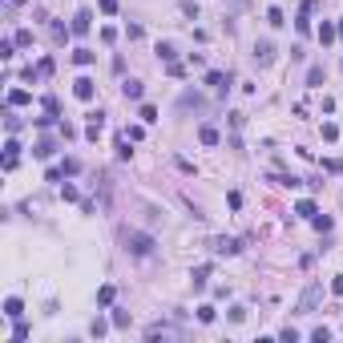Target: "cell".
<instances>
[{"label": "cell", "instance_id": "cell-27", "mask_svg": "<svg viewBox=\"0 0 343 343\" xmlns=\"http://www.w3.org/2000/svg\"><path fill=\"white\" fill-rule=\"evenodd\" d=\"M125 137H129V141H141V137H146V129H141V125H129V129H125Z\"/></svg>", "mask_w": 343, "mask_h": 343}, {"label": "cell", "instance_id": "cell-25", "mask_svg": "<svg viewBox=\"0 0 343 343\" xmlns=\"http://www.w3.org/2000/svg\"><path fill=\"white\" fill-rule=\"evenodd\" d=\"M166 73H170V77H186V65H178V61H166Z\"/></svg>", "mask_w": 343, "mask_h": 343}, {"label": "cell", "instance_id": "cell-34", "mask_svg": "<svg viewBox=\"0 0 343 343\" xmlns=\"http://www.w3.org/2000/svg\"><path fill=\"white\" fill-rule=\"evenodd\" d=\"M267 20L271 24H283V8H267Z\"/></svg>", "mask_w": 343, "mask_h": 343}, {"label": "cell", "instance_id": "cell-37", "mask_svg": "<svg viewBox=\"0 0 343 343\" xmlns=\"http://www.w3.org/2000/svg\"><path fill=\"white\" fill-rule=\"evenodd\" d=\"M101 12H105V16H113V12H117V0H101Z\"/></svg>", "mask_w": 343, "mask_h": 343}, {"label": "cell", "instance_id": "cell-20", "mask_svg": "<svg viewBox=\"0 0 343 343\" xmlns=\"http://www.w3.org/2000/svg\"><path fill=\"white\" fill-rule=\"evenodd\" d=\"M12 339H28V323H24V319L12 323Z\"/></svg>", "mask_w": 343, "mask_h": 343}, {"label": "cell", "instance_id": "cell-29", "mask_svg": "<svg viewBox=\"0 0 343 343\" xmlns=\"http://www.w3.org/2000/svg\"><path fill=\"white\" fill-rule=\"evenodd\" d=\"M57 129H61V137H65V141H73V137H77V129H73V125H69V121H61Z\"/></svg>", "mask_w": 343, "mask_h": 343}, {"label": "cell", "instance_id": "cell-5", "mask_svg": "<svg viewBox=\"0 0 343 343\" xmlns=\"http://www.w3.org/2000/svg\"><path fill=\"white\" fill-rule=\"evenodd\" d=\"M73 93H77L81 101H93V81H89V77H77V81H73Z\"/></svg>", "mask_w": 343, "mask_h": 343}, {"label": "cell", "instance_id": "cell-8", "mask_svg": "<svg viewBox=\"0 0 343 343\" xmlns=\"http://www.w3.org/2000/svg\"><path fill=\"white\" fill-rule=\"evenodd\" d=\"M121 93H125V101H141V93H146V89H141V81H125V85H121Z\"/></svg>", "mask_w": 343, "mask_h": 343}, {"label": "cell", "instance_id": "cell-10", "mask_svg": "<svg viewBox=\"0 0 343 343\" xmlns=\"http://www.w3.org/2000/svg\"><path fill=\"white\" fill-rule=\"evenodd\" d=\"M254 57L263 61V65H267V61H275V45H271V41H259V45H254Z\"/></svg>", "mask_w": 343, "mask_h": 343}, {"label": "cell", "instance_id": "cell-3", "mask_svg": "<svg viewBox=\"0 0 343 343\" xmlns=\"http://www.w3.org/2000/svg\"><path fill=\"white\" fill-rule=\"evenodd\" d=\"M178 335H182V331L170 327V323H154V327L146 331V339H178Z\"/></svg>", "mask_w": 343, "mask_h": 343}, {"label": "cell", "instance_id": "cell-6", "mask_svg": "<svg viewBox=\"0 0 343 343\" xmlns=\"http://www.w3.org/2000/svg\"><path fill=\"white\" fill-rule=\"evenodd\" d=\"M206 81H210L218 93H226V89H230V73H218V69H210V73H206Z\"/></svg>", "mask_w": 343, "mask_h": 343}, {"label": "cell", "instance_id": "cell-18", "mask_svg": "<svg viewBox=\"0 0 343 343\" xmlns=\"http://www.w3.org/2000/svg\"><path fill=\"white\" fill-rule=\"evenodd\" d=\"M307 85H311V89H319V85H323V69H319V65H311V73H307Z\"/></svg>", "mask_w": 343, "mask_h": 343}, {"label": "cell", "instance_id": "cell-16", "mask_svg": "<svg viewBox=\"0 0 343 343\" xmlns=\"http://www.w3.org/2000/svg\"><path fill=\"white\" fill-rule=\"evenodd\" d=\"M53 150H57V141H37V146H33L37 158H53Z\"/></svg>", "mask_w": 343, "mask_h": 343}, {"label": "cell", "instance_id": "cell-17", "mask_svg": "<svg viewBox=\"0 0 343 343\" xmlns=\"http://www.w3.org/2000/svg\"><path fill=\"white\" fill-rule=\"evenodd\" d=\"M73 61H77V65H93V61H97V53H93V49H77V53H73Z\"/></svg>", "mask_w": 343, "mask_h": 343}, {"label": "cell", "instance_id": "cell-38", "mask_svg": "<svg viewBox=\"0 0 343 343\" xmlns=\"http://www.w3.org/2000/svg\"><path fill=\"white\" fill-rule=\"evenodd\" d=\"M331 291H335V295H343V275H335V279H331Z\"/></svg>", "mask_w": 343, "mask_h": 343}, {"label": "cell", "instance_id": "cell-1", "mask_svg": "<svg viewBox=\"0 0 343 343\" xmlns=\"http://www.w3.org/2000/svg\"><path fill=\"white\" fill-rule=\"evenodd\" d=\"M125 250H133V254H141V259H146V254L154 250V238H150V234H141V230H125Z\"/></svg>", "mask_w": 343, "mask_h": 343}, {"label": "cell", "instance_id": "cell-35", "mask_svg": "<svg viewBox=\"0 0 343 343\" xmlns=\"http://www.w3.org/2000/svg\"><path fill=\"white\" fill-rule=\"evenodd\" d=\"M206 279H210V267H198V271H194V283L202 287V283H206Z\"/></svg>", "mask_w": 343, "mask_h": 343}, {"label": "cell", "instance_id": "cell-32", "mask_svg": "<svg viewBox=\"0 0 343 343\" xmlns=\"http://www.w3.org/2000/svg\"><path fill=\"white\" fill-rule=\"evenodd\" d=\"M81 170V162H77V158H65V166H61V174H77Z\"/></svg>", "mask_w": 343, "mask_h": 343}, {"label": "cell", "instance_id": "cell-11", "mask_svg": "<svg viewBox=\"0 0 343 343\" xmlns=\"http://www.w3.org/2000/svg\"><path fill=\"white\" fill-rule=\"evenodd\" d=\"M335 37H339V28H335L331 20H323V24H319V41H323V45H331Z\"/></svg>", "mask_w": 343, "mask_h": 343}, {"label": "cell", "instance_id": "cell-12", "mask_svg": "<svg viewBox=\"0 0 343 343\" xmlns=\"http://www.w3.org/2000/svg\"><path fill=\"white\" fill-rule=\"evenodd\" d=\"M198 137H202V146H218V141H222L214 125H202V129H198Z\"/></svg>", "mask_w": 343, "mask_h": 343}, {"label": "cell", "instance_id": "cell-19", "mask_svg": "<svg viewBox=\"0 0 343 343\" xmlns=\"http://www.w3.org/2000/svg\"><path fill=\"white\" fill-rule=\"evenodd\" d=\"M295 214H299V218H315L319 210H315V202H299V206H295Z\"/></svg>", "mask_w": 343, "mask_h": 343}, {"label": "cell", "instance_id": "cell-14", "mask_svg": "<svg viewBox=\"0 0 343 343\" xmlns=\"http://www.w3.org/2000/svg\"><path fill=\"white\" fill-rule=\"evenodd\" d=\"M214 250H218V254H238V242H234V238H218Z\"/></svg>", "mask_w": 343, "mask_h": 343}, {"label": "cell", "instance_id": "cell-23", "mask_svg": "<svg viewBox=\"0 0 343 343\" xmlns=\"http://www.w3.org/2000/svg\"><path fill=\"white\" fill-rule=\"evenodd\" d=\"M61 198H65V202H77L81 194H77V186H69V182H65V186H61Z\"/></svg>", "mask_w": 343, "mask_h": 343}, {"label": "cell", "instance_id": "cell-24", "mask_svg": "<svg viewBox=\"0 0 343 343\" xmlns=\"http://www.w3.org/2000/svg\"><path fill=\"white\" fill-rule=\"evenodd\" d=\"M89 331H93V339H101V335L109 331V323H105V319H93V327H89Z\"/></svg>", "mask_w": 343, "mask_h": 343}, {"label": "cell", "instance_id": "cell-36", "mask_svg": "<svg viewBox=\"0 0 343 343\" xmlns=\"http://www.w3.org/2000/svg\"><path fill=\"white\" fill-rule=\"evenodd\" d=\"M113 327H129V315L125 311H113Z\"/></svg>", "mask_w": 343, "mask_h": 343}, {"label": "cell", "instance_id": "cell-39", "mask_svg": "<svg viewBox=\"0 0 343 343\" xmlns=\"http://www.w3.org/2000/svg\"><path fill=\"white\" fill-rule=\"evenodd\" d=\"M8 4H12V8H16V4H20V0H8Z\"/></svg>", "mask_w": 343, "mask_h": 343}, {"label": "cell", "instance_id": "cell-30", "mask_svg": "<svg viewBox=\"0 0 343 343\" xmlns=\"http://www.w3.org/2000/svg\"><path fill=\"white\" fill-rule=\"evenodd\" d=\"M12 49H16V41H0V57L12 61Z\"/></svg>", "mask_w": 343, "mask_h": 343}, {"label": "cell", "instance_id": "cell-33", "mask_svg": "<svg viewBox=\"0 0 343 343\" xmlns=\"http://www.w3.org/2000/svg\"><path fill=\"white\" fill-rule=\"evenodd\" d=\"M311 222H315V230H331V218H327V214H315Z\"/></svg>", "mask_w": 343, "mask_h": 343}, {"label": "cell", "instance_id": "cell-31", "mask_svg": "<svg viewBox=\"0 0 343 343\" xmlns=\"http://www.w3.org/2000/svg\"><path fill=\"white\" fill-rule=\"evenodd\" d=\"M311 339H315V343H327V339H331V331H327V327H315V331H311Z\"/></svg>", "mask_w": 343, "mask_h": 343}, {"label": "cell", "instance_id": "cell-7", "mask_svg": "<svg viewBox=\"0 0 343 343\" xmlns=\"http://www.w3.org/2000/svg\"><path fill=\"white\" fill-rule=\"evenodd\" d=\"M178 109H206V101H202L198 93H182V97H178Z\"/></svg>", "mask_w": 343, "mask_h": 343}, {"label": "cell", "instance_id": "cell-22", "mask_svg": "<svg viewBox=\"0 0 343 343\" xmlns=\"http://www.w3.org/2000/svg\"><path fill=\"white\" fill-rule=\"evenodd\" d=\"M12 41H16V45H20V49H28V45H33V33H28V28H20V33H16V37H12Z\"/></svg>", "mask_w": 343, "mask_h": 343}, {"label": "cell", "instance_id": "cell-13", "mask_svg": "<svg viewBox=\"0 0 343 343\" xmlns=\"http://www.w3.org/2000/svg\"><path fill=\"white\" fill-rule=\"evenodd\" d=\"M20 311H24V307H20V299H16V295H12V299H4V315H8V319H20Z\"/></svg>", "mask_w": 343, "mask_h": 343}, {"label": "cell", "instance_id": "cell-2", "mask_svg": "<svg viewBox=\"0 0 343 343\" xmlns=\"http://www.w3.org/2000/svg\"><path fill=\"white\" fill-rule=\"evenodd\" d=\"M319 295H323V287L311 283L307 291H303V299H299V307H295V311H299V315H311V311H315V303H319Z\"/></svg>", "mask_w": 343, "mask_h": 343}, {"label": "cell", "instance_id": "cell-9", "mask_svg": "<svg viewBox=\"0 0 343 343\" xmlns=\"http://www.w3.org/2000/svg\"><path fill=\"white\" fill-rule=\"evenodd\" d=\"M28 101H33L28 89H12V93H8V105H12V109H20V105H28Z\"/></svg>", "mask_w": 343, "mask_h": 343}, {"label": "cell", "instance_id": "cell-4", "mask_svg": "<svg viewBox=\"0 0 343 343\" xmlns=\"http://www.w3.org/2000/svg\"><path fill=\"white\" fill-rule=\"evenodd\" d=\"M89 28H93V12H85V8H81V12L73 16V24H69V33H77V37H81V33H89Z\"/></svg>", "mask_w": 343, "mask_h": 343}, {"label": "cell", "instance_id": "cell-15", "mask_svg": "<svg viewBox=\"0 0 343 343\" xmlns=\"http://www.w3.org/2000/svg\"><path fill=\"white\" fill-rule=\"evenodd\" d=\"M113 299H117V287H109V283H105L101 291H97V303H101V307H109Z\"/></svg>", "mask_w": 343, "mask_h": 343}, {"label": "cell", "instance_id": "cell-28", "mask_svg": "<svg viewBox=\"0 0 343 343\" xmlns=\"http://www.w3.org/2000/svg\"><path fill=\"white\" fill-rule=\"evenodd\" d=\"M198 323H214V307H198Z\"/></svg>", "mask_w": 343, "mask_h": 343}, {"label": "cell", "instance_id": "cell-21", "mask_svg": "<svg viewBox=\"0 0 343 343\" xmlns=\"http://www.w3.org/2000/svg\"><path fill=\"white\" fill-rule=\"evenodd\" d=\"M323 170H327V174H343V158H327Z\"/></svg>", "mask_w": 343, "mask_h": 343}, {"label": "cell", "instance_id": "cell-26", "mask_svg": "<svg viewBox=\"0 0 343 343\" xmlns=\"http://www.w3.org/2000/svg\"><path fill=\"white\" fill-rule=\"evenodd\" d=\"M137 117L150 125V121H158V109H154V105H141V113H137Z\"/></svg>", "mask_w": 343, "mask_h": 343}]
</instances>
